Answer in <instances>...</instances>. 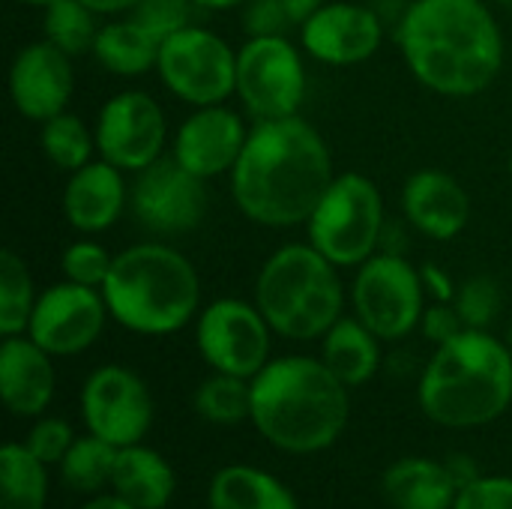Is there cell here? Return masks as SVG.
<instances>
[{
    "label": "cell",
    "instance_id": "6da1fadb",
    "mask_svg": "<svg viewBox=\"0 0 512 509\" xmlns=\"http://www.w3.org/2000/svg\"><path fill=\"white\" fill-rule=\"evenodd\" d=\"M228 177L234 204L249 222L294 228L312 219L336 171L321 132L294 114L255 120Z\"/></svg>",
    "mask_w": 512,
    "mask_h": 509
},
{
    "label": "cell",
    "instance_id": "7a4b0ae2",
    "mask_svg": "<svg viewBox=\"0 0 512 509\" xmlns=\"http://www.w3.org/2000/svg\"><path fill=\"white\" fill-rule=\"evenodd\" d=\"M396 39L411 75L438 96H477L504 69V33L483 0H411Z\"/></svg>",
    "mask_w": 512,
    "mask_h": 509
},
{
    "label": "cell",
    "instance_id": "3957f363",
    "mask_svg": "<svg viewBox=\"0 0 512 509\" xmlns=\"http://www.w3.org/2000/svg\"><path fill=\"white\" fill-rule=\"evenodd\" d=\"M351 414L348 387L312 357L270 360L252 378V423L279 450L306 456L327 450Z\"/></svg>",
    "mask_w": 512,
    "mask_h": 509
},
{
    "label": "cell",
    "instance_id": "277c9868",
    "mask_svg": "<svg viewBox=\"0 0 512 509\" xmlns=\"http://www.w3.org/2000/svg\"><path fill=\"white\" fill-rule=\"evenodd\" d=\"M512 402V354L489 330H462L441 345L420 378L423 414L447 429H477Z\"/></svg>",
    "mask_w": 512,
    "mask_h": 509
},
{
    "label": "cell",
    "instance_id": "5b68a950",
    "mask_svg": "<svg viewBox=\"0 0 512 509\" xmlns=\"http://www.w3.org/2000/svg\"><path fill=\"white\" fill-rule=\"evenodd\" d=\"M108 315L138 336L183 330L201 303V279L192 261L168 243H135L114 255L102 285Z\"/></svg>",
    "mask_w": 512,
    "mask_h": 509
},
{
    "label": "cell",
    "instance_id": "8992f818",
    "mask_svg": "<svg viewBox=\"0 0 512 509\" xmlns=\"http://www.w3.org/2000/svg\"><path fill=\"white\" fill-rule=\"evenodd\" d=\"M255 306L276 336L294 342L324 339L345 306L339 267L312 243H288L261 264Z\"/></svg>",
    "mask_w": 512,
    "mask_h": 509
},
{
    "label": "cell",
    "instance_id": "52a82bcc",
    "mask_svg": "<svg viewBox=\"0 0 512 509\" xmlns=\"http://www.w3.org/2000/svg\"><path fill=\"white\" fill-rule=\"evenodd\" d=\"M309 243L336 267H360L384 243L387 216L381 189L360 171H342L306 222Z\"/></svg>",
    "mask_w": 512,
    "mask_h": 509
},
{
    "label": "cell",
    "instance_id": "ba28073f",
    "mask_svg": "<svg viewBox=\"0 0 512 509\" xmlns=\"http://www.w3.org/2000/svg\"><path fill=\"white\" fill-rule=\"evenodd\" d=\"M159 81L192 108L225 105L237 93V48L207 27H183L162 39L156 60Z\"/></svg>",
    "mask_w": 512,
    "mask_h": 509
},
{
    "label": "cell",
    "instance_id": "9c48e42d",
    "mask_svg": "<svg viewBox=\"0 0 512 509\" xmlns=\"http://www.w3.org/2000/svg\"><path fill=\"white\" fill-rule=\"evenodd\" d=\"M354 315L381 339L396 342L420 327L426 288L420 270L399 252H375L351 282Z\"/></svg>",
    "mask_w": 512,
    "mask_h": 509
},
{
    "label": "cell",
    "instance_id": "30bf717a",
    "mask_svg": "<svg viewBox=\"0 0 512 509\" xmlns=\"http://www.w3.org/2000/svg\"><path fill=\"white\" fill-rule=\"evenodd\" d=\"M309 90L303 51L288 36H249L237 48V93L255 120L300 114Z\"/></svg>",
    "mask_w": 512,
    "mask_h": 509
},
{
    "label": "cell",
    "instance_id": "8fae6325",
    "mask_svg": "<svg viewBox=\"0 0 512 509\" xmlns=\"http://www.w3.org/2000/svg\"><path fill=\"white\" fill-rule=\"evenodd\" d=\"M270 324L255 303L222 297L195 321V342L213 372L252 381L270 363Z\"/></svg>",
    "mask_w": 512,
    "mask_h": 509
},
{
    "label": "cell",
    "instance_id": "7c38bea8",
    "mask_svg": "<svg viewBox=\"0 0 512 509\" xmlns=\"http://www.w3.org/2000/svg\"><path fill=\"white\" fill-rule=\"evenodd\" d=\"M96 153L123 174L144 171L165 156L168 120L162 105L144 90L114 93L96 114Z\"/></svg>",
    "mask_w": 512,
    "mask_h": 509
},
{
    "label": "cell",
    "instance_id": "4fadbf2b",
    "mask_svg": "<svg viewBox=\"0 0 512 509\" xmlns=\"http://www.w3.org/2000/svg\"><path fill=\"white\" fill-rule=\"evenodd\" d=\"M207 180L189 174L174 156H162L135 174L129 210L141 228L159 237H180L201 225L207 210Z\"/></svg>",
    "mask_w": 512,
    "mask_h": 509
},
{
    "label": "cell",
    "instance_id": "5bb4252c",
    "mask_svg": "<svg viewBox=\"0 0 512 509\" xmlns=\"http://www.w3.org/2000/svg\"><path fill=\"white\" fill-rule=\"evenodd\" d=\"M108 318L99 288L63 279L36 297L27 336L51 357H75L102 336Z\"/></svg>",
    "mask_w": 512,
    "mask_h": 509
},
{
    "label": "cell",
    "instance_id": "9a60e30c",
    "mask_svg": "<svg viewBox=\"0 0 512 509\" xmlns=\"http://www.w3.org/2000/svg\"><path fill=\"white\" fill-rule=\"evenodd\" d=\"M81 414L90 435L114 447H132L153 423V399L132 369L99 366L84 381Z\"/></svg>",
    "mask_w": 512,
    "mask_h": 509
},
{
    "label": "cell",
    "instance_id": "2e32d148",
    "mask_svg": "<svg viewBox=\"0 0 512 509\" xmlns=\"http://www.w3.org/2000/svg\"><path fill=\"white\" fill-rule=\"evenodd\" d=\"M384 42V18L363 3L327 0L300 24L303 51L324 66H357Z\"/></svg>",
    "mask_w": 512,
    "mask_h": 509
},
{
    "label": "cell",
    "instance_id": "e0dca14e",
    "mask_svg": "<svg viewBox=\"0 0 512 509\" xmlns=\"http://www.w3.org/2000/svg\"><path fill=\"white\" fill-rule=\"evenodd\" d=\"M75 90L72 57L48 39L24 45L9 66V99L15 111L33 123H45L66 111Z\"/></svg>",
    "mask_w": 512,
    "mask_h": 509
},
{
    "label": "cell",
    "instance_id": "ac0fdd59",
    "mask_svg": "<svg viewBox=\"0 0 512 509\" xmlns=\"http://www.w3.org/2000/svg\"><path fill=\"white\" fill-rule=\"evenodd\" d=\"M246 123L228 105L192 108V114L177 126L171 156L195 177L213 180L231 174L246 144Z\"/></svg>",
    "mask_w": 512,
    "mask_h": 509
},
{
    "label": "cell",
    "instance_id": "d6986e66",
    "mask_svg": "<svg viewBox=\"0 0 512 509\" xmlns=\"http://www.w3.org/2000/svg\"><path fill=\"white\" fill-rule=\"evenodd\" d=\"M402 213L423 237L447 243L465 231L471 219V198L453 174L441 168H420L402 186Z\"/></svg>",
    "mask_w": 512,
    "mask_h": 509
},
{
    "label": "cell",
    "instance_id": "ffe728a7",
    "mask_svg": "<svg viewBox=\"0 0 512 509\" xmlns=\"http://www.w3.org/2000/svg\"><path fill=\"white\" fill-rule=\"evenodd\" d=\"M63 219L81 237L108 231L129 207V186L123 171L105 159H93L72 171L63 186Z\"/></svg>",
    "mask_w": 512,
    "mask_h": 509
},
{
    "label": "cell",
    "instance_id": "44dd1931",
    "mask_svg": "<svg viewBox=\"0 0 512 509\" xmlns=\"http://www.w3.org/2000/svg\"><path fill=\"white\" fill-rule=\"evenodd\" d=\"M0 396L18 417H36L54 396L51 354L30 336H6L0 345Z\"/></svg>",
    "mask_w": 512,
    "mask_h": 509
},
{
    "label": "cell",
    "instance_id": "7402d4cb",
    "mask_svg": "<svg viewBox=\"0 0 512 509\" xmlns=\"http://www.w3.org/2000/svg\"><path fill=\"white\" fill-rule=\"evenodd\" d=\"M384 495L396 509H453L459 486L441 462L402 459L384 474Z\"/></svg>",
    "mask_w": 512,
    "mask_h": 509
},
{
    "label": "cell",
    "instance_id": "603a6c76",
    "mask_svg": "<svg viewBox=\"0 0 512 509\" xmlns=\"http://www.w3.org/2000/svg\"><path fill=\"white\" fill-rule=\"evenodd\" d=\"M321 360L345 387H360L372 381L381 366V339L357 315L339 318L324 333Z\"/></svg>",
    "mask_w": 512,
    "mask_h": 509
},
{
    "label": "cell",
    "instance_id": "cb8c5ba5",
    "mask_svg": "<svg viewBox=\"0 0 512 509\" xmlns=\"http://www.w3.org/2000/svg\"><path fill=\"white\" fill-rule=\"evenodd\" d=\"M111 486L135 509H162L174 495V471L159 453L132 444L117 450Z\"/></svg>",
    "mask_w": 512,
    "mask_h": 509
},
{
    "label": "cell",
    "instance_id": "d4e9b609",
    "mask_svg": "<svg viewBox=\"0 0 512 509\" xmlns=\"http://www.w3.org/2000/svg\"><path fill=\"white\" fill-rule=\"evenodd\" d=\"M93 57L111 75L135 78V75H144L147 69H156L159 39H153L135 18L123 15L99 27Z\"/></svg>",
    "mask_w": 512,
    "mask_h": 509
},
{
    "label": "cell",
    "instance_id": "484cf974",
    "mask_svg": "<svg viewBox=\"0 0 512 509\" xmlns=\"http://www.w3.org/2000/svg\"><path fill=\"white\" fill-rule=\"evenodd\" d=\"M210 509H297L294 495L270 474L231 465L222 468L210 483Z\"/></svg>",
    "mask_w": 512,
    "mask_h": 509
},
{
    "label": "cell",
    "instance_id": "4316f807",
    "mask_svg": "<svg viewBox=\"0 0 512 509\" xmlns=\"http://www.w3.org/2000/svg\"><path fill=\"white\" fill-rule=\"evenodd\" d=\"M0 492V509H45L48 474L24 444L0 450Z\"/></svg>",
    "mask_w": 512,
    "mask_h": 509
},
{
    "label": "cell",
    "instance_id": "83f0119b",
    "mask_svg": "<svg viewBox=\"0 0 512 509\" xmlns=\"http://www.w3.org/2000/svg\"><path fill=\"white\" fill-rule=\"evenodd\" d=\"M39 147L45 153V159L72 174L78 168H84L87 162H93V153H96V132L78 117V114H57L45 123H39Z\"/></svg>",
    "mask_w": 512,
    "mask_h": 509
},
{
    "label": "cell",
    "instance_id": "f1b7e54d",
    "mask_svg": "<svg viewBox=\"0 0 512 509\" xmlns=\"http://www.w3.org/2000/svg\"><path fill=\"white\" fill-rule=\"evenodd\" d=\"M99 15L81 0H54L42 9V39L66 51L72 60L81 54H93L99 36Z\"/></svg>",
    "mask_w": 512,
    "mask_h": 509
},
{
    "label": "cell",
    "instance_id": "f546056e",
    "mask_svg": "<svg viewBox=\"0 0 512 509\" xmlns=\"http://www.w3.org/2000/svg\"><path fill=\"white\" fill-rule=\"evenodd\" d=\"M36 291L30 270L24 258L12 249L0 252V336H24L33 306H36Z\"/></svg>",
    "mask_w": 512,
    "mask_h": 509
},
{
    "label": "cell",
    "instance_id": "4dcf8cb0",
    "mask_svg": "<svg viewBox=\"0 0 512 509\" xmlns=\"http://www.w3.org/2000/svg\"><path fill=\"white\" fill-rule=\"evenodd\" d=\"M117 450L120 447H114L96 435L78 438L60 462L63 483L75 492H99V489L111 486Z\"/></svg>",
    "mask_w": 512,
    "mask_h": 509
},
{
    "label": "cell",
    "instance_id": "1f68e13d",
    "mask_svg": "<svg viewBox=\"0 0 512 509\" xmlns=\"http://www.w3.org/2000/svg\"><path fill=\"white\" fill-rule=\"evenodd\" d=\"M195 411L216 426H234L252 417V381L213 372L195 393Z\"/></svg>",
    "mask_w": 512,
    "mask_h": 509
},
{
    "label": "cell",
    "instance_id": "d6a6232c",
    "mask_svg": "<svg viewBox=\"0 0 512 509\" xmlns=\"http://www.w3.org/2000/svg\"><path fill=\"white\" fill-rule=\"evenodd\" d=\"M453 306L468 330H489L504 309V288L492 276H471L459 285Z\"/></svg>",
    "mask_w": 512,
    "mask_h": 509
},
{
    "label": "cell",
    "instance_id": "836d02e7",
    "mask_svg": "<svg viewBox=\"0 0 512 509\" xmlns=\"http://www.w3.org/2000/svg\"><path fill=\"white\" fill-rule=\"evenodd\" d=\"M111 261H114V255L102 243H96L90 237H81V240H75V243H69L63 249L60 273H63V279H69L75 285H87V288L102 291V285L108 279V270H111Z\"/></svg>",
    "mask_w": 512,
    "mask_h": 509
},
{
    "label": "cell",
    "instance_id": "e575fe53",
    "mask_svg": "<svg viewBox=\"0 0 512 509\" xmlns=\"http://www.w3.org/2000/svg\"><path fill=\"white\" fill-rule=\"evenodd\" d=\"M192 6V0H138L126 15L135 18L162 45V39L192 24Z\"/></svg>",
    "mask_w": 512,
    "mask_h": 509
},
{
    "label": "cell",
    "instance_id": "d590c367",
    "mask_svg": "<svg viewBox=\"0 0 512 509\" xmlns=\"http://www.w3.org/2000/svg\"><path fill=\"white\" fill-rule=\"evenodd\" d=\"M75 444L72 438V429L66 420H57V417H48V420H39L30 435H27V450L42 462V465H54V462H63V456L69 453V447Z\"/></svg>",
    "mask_w": 512,
    "mask_h": 509
},
{
    "label": "cell",
    "instance_id": "8d00e7d4",
    "mask_svg": "<svg viewBox=\"0 0 512 509\" xmlns=\"http://www.w3.org/2000/svg\"><path fill=\"white\" fill-rule=\"evenodd\" d=\"M453 509H512V480L480 477L456 495Z\"/></svg>",
    "mask_w": 512,
    "mask_h": 509
},
{
    "label": "cell",
    "instance_id": "74e56055",
    "mask_svg": "<svg viewBox=\"0 0 512 509\" xmlns=\"http://www.w3.org/2000/svg\"><path fill=\"white\" fill-rule=\"evenodd\" d=\"M291 24L294 21L282 0H249L243 9L246 36H285Z\"/></svg>",
    "mask_w": 512,
    "mask_h": 509
},
{
    "label": "cell",
    "instance_id": "f35d334b",
    "mask_svg": "<svg viewBox=\"0 0 512 509\" xmlns=\"http://www.w3.org/2000/svg\"><path fill=\"white\" fill-rule=\"evenodd\" d=\"M420 330L435 348H441L468 327H465V321H462V315L456 312L453 303H432V306H426V312L420 318Z\"/></svg>",
    "mask_w": 512,
    "mask_h": 509
},
{
    "label": "cell",
    "instance_id": "ab89813d",
    "mask_svg": "<svg viewBox=\"0 0 512 509\" xmlns=\"http://www.w3.org/2000/svg\"><path fill=\"white\" fill-rule=\"evenodd\" d=\"M420 279H423V288L426 294L435 300V303H453L456 300V282L453 276L441 267V264H423L420 267Z\"/></svg>",
    "mask_w": 512,
    "mask_h": 509
},
{
    "label": "cell",
    "instance_id": "60d3db41",
    "mask_svg": "<svg viewBox=\"0 0 512 509\" xmlns=\"http://www.w3.org/2000/svg\"><path fill=\"white\" fill-rule=\"evenodd\" d=\"M444 465H447V471H450L453 483L459 486V492H462L465 486H471L474 480H480L477 465H474L471 459H465V456H453V459H450V462H444Z\"/></svg>",
    "mask_w": 512,
    "mask_h": 509
},
{
    "label": "cell",
    "instance_id": "b9f144b4",
    "mask_svg": "<svg viewBox=\"0 0 512 509\" xmlns=\"http://www.w3.org/2000/svg\"><path fill=\"white\" fill-rule=\"evenodd\" d=\"M285 3V9H288V15H291V21H294V27H300L309 15H315L327 0H282Z\"/></svg>",
    "mask_w": 512,
    "mask_h": 509
},
{
    "label": "cell",
    "instance_id": "7bdbcfd3",
    "mask_svg": "<svg viewBox=\"0 0 512 509\" xmlns=\"http://www.w3.org/2000/svg\"><path fill=\"white\" fill-rule=\"evenodd\" d=\"M81 3H87L96 15H126L135 9L138 0H81Z\"/></svg>",
    "mask_w": 512,
    "mask_h": 509
},
{
    "label": "cell",
    "instance_id": "ee69618b",
    "mask_svg": "<svg viewBox=\"0 0 512 509\" xmlns=\"http://www.w3.org/2000/svg\"><path fill=\"white\" fill-rule=\"evenodd\" d=\"M81 509H135L132 504H126L120 495H99L93 501H87Z\"/></svg>",
    "mask_w": 512,
    "mask_h": 509
},
{
    "label": "cell",
    "instance_id": "f6af8a7d",
    "mask_svg": "<svg viewBox=\"0 0 512 509\" xmlns=\"http://www.w3.org/2000/svg\"><path fill=\"white\" fill-rule=\"evenodd\" d=\"M192 3L201 6V9H213V12H228V9L246 6L249 0H192Z\"/></svg>",
    "mask_w": 512,
    "mask_h": 509
},
{
    "label": "cell",
    "instance_id": "bcb514c9",
    "mask_svg": "<svg viewBox=\"0 0 512 509\" xmlns=\"http://www.w3.org/2000/svg\"><path fill=\"white\" fill-rule=\"evenodd\" d=\"M18 3H24V6H33V9H45V6H51L54 0H18Z\"/></svg>",
    "mask_w": 512,
    "mask_h": 509
},
{
    "label": "cell",
    "instance_id": "7dc6e473",
    "mask_svg": "<svg viewBox=\"0 0 512 509\" xmlns=\"http://www.w3.org/2000/svg\"><path fill=\"white\" fill-rule=\"evenodd\" d=\"M504 342H507V348H510V354H512V324H510V330H507V339H504Z\"/></svg>",
    "mask_w": 512,
    "mask_h": 509
},
{
    "label": "cell",
    "instance_id": "c3c4849f",
    "mask_svg": "<svg viewBox=\"0 0 512 509\" xmlns=\"http://www.w3.org/2000/svg\"><path fill=\"white\" fill-rule=\"evenodd\" d=\"M498 3H504V6H510L512 9V0H498Z\"/></svg>",
    "mask_w": 512,
    "mask_h": 509
},
{
    "label": "cell",
    "instance_id": "681fc988",
    "mask_svg": "<svg viewBox=\"0 0 512 509\" xmlns=\"http://www.w3.org/2000/svg\"><path fill=\"white\" fill-rule=\"evenodd\" d=\"M510 180H512V156H510Z\"/></svg>",
    "mask_w": 512,
    "mask_h": 509
}]
</instances>
